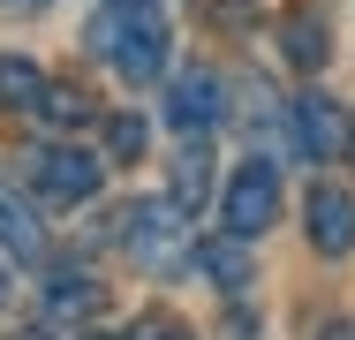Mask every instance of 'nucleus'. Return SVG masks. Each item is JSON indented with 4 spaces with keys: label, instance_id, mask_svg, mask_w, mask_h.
Listing matches in <instances>:
<instances>
[{
    "label": "nucleus",
    "instance_id": "9",
    "mask_svg": "<svg viewBox=\"0 0 355 340\" xmlns=\"http://www.w3.org/2000/svg\"><path fill=\"white\" fill-rule=\"evenodd\" d=\"M280 53H287L295 68H325L333 31H325V15H318V8H287V15H280Z\"/></svg>",
    "mask_w": 355,
    "mask_h": 340
},
{
    "label": "nucleus",
    "instance_id": "13",
    "mask_svg": "<svg viewBox=\"0 0 355 340\" xmlns=\"http://www.w3.org/2000/svg\"><path fill=\"white\" fill-rule=\"evenodd\" d=\"M0 242L15 250V257H38V219H31V204H15V197H0Z\"/></svg>",
    "mask_w": 355,
    "mask_h": 340
},
{
    "label": "nucleus",
    "instance_id": "6",
    "mask_svg": "<svg viewBox=\"0 0 355 340\" xmlns=\"http://www.w3.org/2000/svg\"><path fill=\"white\" fill-rule=\"evenodd\" d=\"M219 114H227V83H219L212 68H182L174 91H166V121H174L182 136H205Z\"/></svg>",
    "mask_w": 355,
    "mask_h": 340
},
{
    "label": "nucleus",
    "instance_id": "17",
    "mask_svg": "<svg viewBox=\"0 0 355 340\" xmlns=\"http://www.w3.org/2000/svg\"><path fill=\"white\" fill-rule=\"evenodd\" d=\"M159 340H197V333H182V325H159Z\"/></svg>",
    "mask_w": 355,
    "mask_h": 340
},
{
    "label": "nucleus",
    "instance_id": "7",
    "mask_svg": "<svg viewBox=\"0 0 355 340\" xmlns=\"http://www.w3.org/2000/svg\"><path fill=\"white\" fill-rule=\"evenodd\" d=\"M302 227H310V242H318L325 257H348L355 250V197L333 189V182H318L310 204H302Z\"/></svg>",
    "mask_w": 355,
    "mask_h": 340
},
{
    "label": "nucleus",
    "instance_id": "11",
    "mask_svg": "<svg viewBox=\"0 0 355 340\" xmlns=\"http://www.w3.org/2000/svg\"><path fill=\"white\" fill-rule=\"evenodd\" d=\"M166 197L182 204V212H197V204L212 197V151H205V144H182V151H174V189H166Z\"/></svg>",
    "mask_w": 355,
    "mask_h": 340
},
{
    "label": "nucleus",
    "instance_id": "4",
    "mask_svg": "<svg viewBox=\"0 0 355 340\" xmlns=\"http://www.w3.org/2000/svg\"><path fill=\"white\" fill-rule=\"evenodd\" d=\"M219 219H227V235H265L272 219H280V174H272V159H250L234 182H227V197H219Z\"/></svg>",
    "mask_w": 355,
    "mask_h": 340
},
{
    "label": "nucleus",
    "instance_id": "20",
    "mask_svg": "<svg viewBox=\"0 0 355 340\" xmlns=\"http://www.w3.org/2000/svg\"><path fill=\"white\" fill-rule=\"evenodd\" d=\"M83 340H114V333H83Z\"/></svg>",
    "mask_w": 355,
    "mask_h": 340
},
{
    "label": "nucleus",
    "instance_id": "1",
    "mask_svg": "<svg viewBox=\"0 0 355 340\" xmlns=\"http://www.w3.org/2000/svg\"><path fill=\"white\" fill-rule=\"evenodd\" d=\"M83 46L98 53V61H114L121 83H151L159 68H166V15H159V0H106L98 15H91V31H83Z\"/></svg>",
    "mask_w": 355,
    "mask_h": 340
},
{
    "label": "nucleus",
    "instance_id": "5",
    "mask_svg": "<svg viewBox=\"0 0 355 340\" xmlns=\"http://www.w3.org/2000/svg\"><path fill=\"white\" fill-rule=\"evenodd\" d=\"M287 136H295L302 159H340V151H348V114H340L325 91H302V99L287 106Z\"/></svg>",
    "mask_w": 355,
    "mask_h": 340
},
{
    "label": "nucleus",
    "instance_id": "18",
    "mask_svg": "<svg viewBox=\"0 0 355 340\" xmlns=\"http://www.w3.org/2000/svg\"><path fill=\"white\" fill-rule=\"evenodd\" d=\"M0 310H8V272H0Z\"/></svg>",
    "mask_w": 355,
    "mask_h": 340
},
{
    "label": "nucleus",
    "instance_id": "21",
    "mask_svg": "<svg viewBox=\"0 0 355 340\" xmlns=\"http://www.w3.org/2000/svg\"><path fill=\"white\" fill-rule=\"evenodd\" d=\"M23 340H46V333H23Z\"/></svg>",
    "mask_w": 355,
    "mask_h": 340
},
{
    "label": "nucleus",
    "instance_id": "12",
    "mask_svg": "<svg viewBox=\"0 0 355 340\" xmlns=\"http://www.w3.org/2000/svg\"><path fill=\"white\" fill-rule=\"evenodd\" d=\"M38 99H46V76L8 53V61H0V106H8V114H38Z\"/></svg>",
    "mask_w": 355,
    "mask_h": 340
},
{
    "label": "nucleus",
    "instance_id": "19",
    "mask_svg": "<svg viewBox=\"0 0 355 340\" xmlns=\"http://www.w3.org/2000/svg\"><path fill=\"white\" fill-rule=\"evenodd\" d=\"M8 8H46V0H8Z\"/></svg>",
    "mask_w": 355,
    "mask_h": 340
},
{
    "label": "nucleus",
    "instance_id": "8",
    "mask_svg": "<svg viewBox=\"0 0 355 340\" xmlns=\"http://www.w3.org/2000/svg\"><path fill=\"white\" fill-rule=\"evenodd\" d=\"M98 303H106V287L91 280L83 265H61L53 280H46V318H61V325H83V318H98Z\"/></svg>",
    "mask_w": 355,
    "mask_h": 340
},
{
    "label": "nucleus",
    "instance_id": "15",
    "mask_svg": "<svg viewBox=\"0 0 355 340\" xmlns=\"http://www.w3.org/2000/svg\"><path fill=\"white\" fill-rule=\"evenodd\" d=\"M106 159H144V121L137 114H114L106 121Z\"/></svg>",
    "mask_w": 355,
    "mask_h": 340
},
{
    "label": "nucleus",
    "instance_id": "2",
    "mask_svg": "<svg viewBox=\"0 0 355 340\" xmlns=\"http://www.w3.org/2000/svg\"><path fill=\"white\" fill-rule=\"evenodd\" d=\"M121 242H129V257L151 265V272H174L182 257H197V250H189V219H182L174 197L129 204V212H121Z\"/></svg>",
    "mask_w": 355,
    "mask_h": 340
},
{
    "label": "nucleus",
    "instance_id": "3",
    "mask_svg": "<svg viewBox=\"0 0 355 340\" xmlns=\"http://www.w3.org/2000/svg\"><path fill=\"white\" fill-rule=\"evenodd\" d=\"M98 182H106V159H91V151H76V144L31 151V189H38L46 204H91Z\"/></svg>",
    "mask_w": 355,
    "mask_h": 340
},
{
    "label": "nucleus",
    "instance_id": "14",
    "mask_svg": "<svg viewBox=\"0 0 355 340\" xmlns=\"http://www.w3.org/2000/svg\"><path fill=\"white\" fill-rule=\"evenodd\" d=\"M38 114H46L53 129H76V121L91 114V99H83L76 83H46V99H38Z\"/></svg>",
    "mask_w": 355,
    "mask_h": 340
},
{
    "label": "nucleus",
    "instance_id": "10",
    "mask_svg": "<svg viewBox=\"0 0 355 340\" xmlns=\"http://www.w3.org/2000/svg\"><path fill=\"white\" fill-rule=\"evenodd\" d=\"M189 265L212 280L219 295H242L250 287V250H242V235H219V242H197V257Z\"/></svg>",
    "mask_w": 355,
    "mask_h": 340
},
{
    "label": "nucleus",
    "instance_id": "16",
    "mask_svg": "<svg viewBox=\"0 0 355 340\" xmlns=\"http://www.w3.org/2000/svg\"><path fill=\"white\" fill-rule=\"evenodd\" d=\"M318 340H355V325H340V318H333V325H325Z\"/></svg>",
    "mask_w": 355,
    "mask_h": 340
}]
</instances>
